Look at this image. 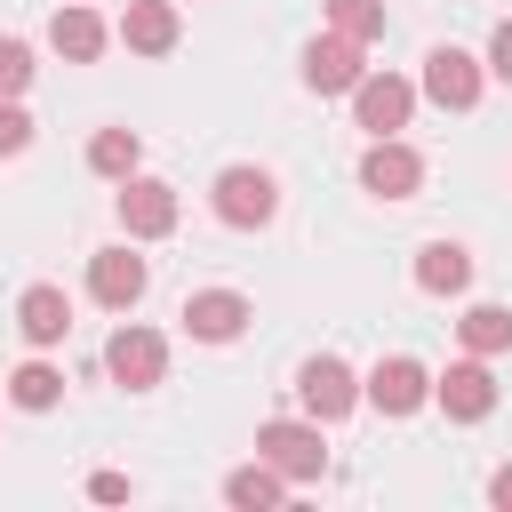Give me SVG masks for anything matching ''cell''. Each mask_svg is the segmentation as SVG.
<instances>
[{
    "mask_svg": "<svg viewBox=\"0 0 512 512\" xmlns=\"http://www.w3.org/2000/svg\"><path fill=\"white\" fill-rule=\"evenodd\" d=\"M456 336H464V352L496 360V352H512V312H504V304H472V312L456 320Z\"/></svg>",
    "mask_w": 512,
    "mask_h": 512,
    "instance_id": "obj_19",
    "label": "cell"
},
{
    "mask_svg": "<svg viewBox=\"0 0 512 512\" xmlns=\"http://www.w3.org/2000/svg\"><path fill=\"white\" fill-rule=\"evenodd\" d=\"M416 288H432V296H456V288H472V256H464L456 240H432V248L416 256Z\"/></svg>",
    "mask_w": 512,
    "mask_h": 512,
    "instance_id": "obj_17",
    "label": "cell"
},
{
    "mask_svg": "<svg viewBox=\"0 0 512 512\" xmlns=\"http://www.w3.org/2000/svg\"><path fill=\"white\" fill-rule=\"evenodd\" d=\"M360 72H368V64H360V40H344V32H328V40L304 48V80H312L320 96H352Z\"/></svg>",
    "mask_w": 512,
    "mask_h": 512,
    "instance_id": "obj_12",
    "label": "cell"
},
{
    "mask_svg": "<svg viewBox=\"0 0 512 512\" xmlns=\"http://www.w3.org/2000/svg\"><path fill=\"white\" fill-rule=\"evenodd\" d=\"M16 328H24V344H40V352H48V344H64V336H72V296H64V288H48V280H40V288H24V296H16Z\"/></svg>",
    "mask_w": 512,
    "mask_h": 512,
    "instance_id": "obj_14",
    "label": "cell"
},
{
    "mask_svg": "<svg viewBox=\"0 0 512 512\" xmlns=\"http://www.w3.org/2000/svg\"><path fill=\"white\" fill-rule=\"evenodd\" d=\"M360 400H376L384 416H416V408L432 400V376H424V360H408V352H384V360L360 376Z\"/></svg>",
    "mask_w": 512,
    "mask_h": 512,
    "instance_id": "obj_5",
    "label": "cell"
},
{
    "mask_svg": "<svg viewBox=\"0 0 512 512\" xmlns=\"http://www.w3.org/2000/svg\"><path fill=\"white\" fill-rule=\"evenodd\" d=\"M24 144H32V112H24L16 96H0V160H16Z\"/></svg>",
    "mask_w": 512,
    "mask_h": 512,
    "instance_id": "obj_24",
    "label": "cell"
},
{
    "mask_svg": "<svg viewBox=\"0 0 512 512\" xmlns=\"http://www.w3.org/2000/svg\"><path fill=\"white\" fill-rule=\"evenodd\" d=\"M120 232H128V240L176 232V184H160V176H120Z\"/></svg>",
    "mask_w": 512,
    "mask_h": 512,
    "instance_id": "obj_7",
    "label": "cell"
},
{
    "mask_svg": "<svg viewBox=\"0 0 512 512\" xmlns=\"http://www.w3.org/2000/svg\"><path fill=\"white\" fill-rule=\"evenodd\" d=\"M432 400H440L456 424H480V416L496 408V376H488V360H480V352L448 360V376H432Z\"/></svg>",
    "mask_w": 512,
    "mask_h": 512,
    "instance_id": "obj_8",
    "label": "cell"
},
{
    "mask_svg": "<svg viewBox=\"0 0 512 512\" xmlns=\"http://www.w3.org/2000/svg\"><path fill=\"white\" fill-rule=\"evenodd\" d=\"M88 296H96L104 312H128V304L144 296V256H128V248L88 256Z\"/></svg>",
    "mask_w": 512,
    "mask_h": 512,
    "instance_id": "obj_13",
    "label": "cell"
},
{
    "mask_svg": "<svg viewBox=\"0 0 512 512\" xmlns=\"http://www.w3.org/2000/svg\"><path fill=\"white\" fill-rule=\"evenodd\" d=\"M104 368H112V384H128V392H152V384L168 376V344H160L152 328L120 320V328H112V344H104Z\"/></svg>",
    "mask_w": 512,
    "mask_h": 512,
    "instance_id": "obj_4",
    "label": "cell"
},
{
    "mask_svg": "<svg viewBox=\"0 0 512 512\" xmlns=\"http://www.w3.org/2000/svg\"><path fill=\"white\" fill-rule=\"evenodd\" d=\"M272 208H280V184H272L264 168H224V176H216V216H224V224L256 232V224H272Z\"/></svg>",
    "mask_w": 512,
    "mask_h": 512,
    "instance_id": "obj_6",
    "label": "cell"
},
{
    "mask_svg": "<svg viewBox=\"0 0 512 512\" xmlns=\"http://www.w3.org/2000/svg\"><path fill=\"white\" fill-rule=\"evenodd\" d=\"M488 72H496V80H512V16L488 32Z\"/></svg>",
    "mask_w": 512,
    "mask_h": 512,
    "instance_id": "obj_25",
    "label": "cell"
},
{
    "mask_svg": "<svg viewBox=\"0 0 512 512\" xmlns=\"http://www.w3.org/2000/svg\"><path fill=\"white\" fill-rule=\"evenodd\" d=\"M88 496H96V504H120V496H128V480H120V472H96V480H88Z\"/></svg>",
    "mask_w": 512,
    "mask_h": 512,
    "instance_id": "obj_26",
    "label": "cell"
},
{
    "mask_svg": "<svg viewBox=\"0 0 512 512\" xmlns=\"http://www.w3.org/2000/svg\"><path fill=\"white\" fill-rule=\"evenodd\" d=\"M8 400H16V408H32V416H40V408H56V400H64V376H56V368H48V360H24V368H16V376H8Z\"/></svg>",
    "mask_w": 512,
    "mask_h": 512,
    "instance_id": "obj_21",
    "label": "cell"
},
{
    "mask_svg": "<svg viewBox=\"0 0 512 512\" xmlns=\"http://www.w3.org/2000/svg\"><path fill=\"white\" fill-rule=\"evenodd\" d=\"M256 456H264L280 480H320V464H328V448H320V424H288V416L256 424Z\"/></svg>",
    "mask_w": 512,
    "mask_h": 512,
    "instance_id": "obj_2",
    "label": "cell"
},
{
    "mask_svg": "<svg viewBox=\"0 0 512 512\" xmlns=\"http://www.w3.org/2000/svg\"><path fill=\"white\" fill-rule=\"evenodd\" d=\"M296 400H304V416H312V424H336V416H352V408H360V376H352L336 352H312V360L296 368Z\"/></svg>",
    "mask_w": 512,
    "mask_h": 512,
    "instance_id": "obj_1",
    "label": "cell"
},
{
    "mask_svg": "<svg viewBox=\"0 0 512 512\" xmlns=\"http://www.w3.org/2000/svg\"><path fill=\"white\" fill-rule=\"evenodd\" d=\"M24 88H32V48L0 40V96H24Z\"/></svg>",
    "mask_w": 512,
    "mask_h": 512,
    "instance_id": "obj_23",
    "label": "cell"
},
{
    "mask_svg": "<svg viewBox=\"0 0 512 512\" xmlns=\"http://www.w3.org/2000/svg\"><path fill=\"white\" fill-rule=\"evenodd\" d=\"M280 496H288V480H280L264 456H256V464H240V472H224V504H240V512H272Z\"/></svg>",
    "mask_w": 512,
    "mask_h": 512,
    "instance_id": "obj_18",
    "label": "cell"
},
{
    "mask_svg": "<svg viewBox=\"0 0 512 512\" xmlns=\"http://www.w3.org/2000/svg\"><path fill=\"white\" fill-rule=\"evenodd\" d=\"M136 160H144L136 128H96V136H88V168H96V176L120 184V176H136Z\"/></svg>",
    "mask_w": 512,
    "mask_h": 512,
    "instance_id": "obj_20",
    "label": "cell"
},
{
    "mask_svg": "<svg viewBox=\"0 0 512 512\" xmlns=\"http://www.w3.org/2000/svg\"><path fill=\"white\" fill-rule=\"evenodd\" d=\"M176 32H184V24H176V8H168V0H128V16H120V40H128L136 56H168V48H176Z\"/></svg>",
    "mask_w": 512,
    "mask_h": 512,
    "instance_id": "obj_15",
    "label": "cell"
},
{
    "mask_svg": "<svg viewBox=\"0 0 512 512\" xmlns=\"http://www.w3.org/2000/svg\"><path fill=\"white\" fill-rule=\"evenodd\" d=\"M48 48L72 56V64H96V56H104V16H96V8H56V16H48Z\"/></svg>",
    "mask_w": 512,
    "mask_h": 512,
    "instance_id": "obj_16",
    "label": "cell"
},
{
    "mask_svg": "<svg viewBox=\"0 0 512 512\" xmlns=\"http://www.w3.org/2000/svg\"><path fill=\"white\" fill-rule=\"evenodd\" d=\"M488 496H496V504H504V512H512V464H504V472H496V480H488Z\"/></svg>",
    "mask_w": 512,
    "mask_h": 512,
    "instance_id": "obj_27",
    "label": "cell"
},
{
    "mask_svg": "<svg viewBox=\"0 0 512 512\" xmlns=\"http://www.w3.org/2000/svg\"><path fill=\"white\" fill-rule=\"evenodd\" d=\"M328 32H344V40H376L384 32V0H328Z\"/></svg>",
    "mask_w": 512,
    "mask_h": 512,
    "instance_id": "obj_22",
    "label": "cell"
},
{
    "mask_svg": "<svg viewBox=\"0 0 512 512\" xmlns=\"http://www.w3.org/2000/svg\"><path fill=\"white\" fill-rule=\"evenodd\" d=\"M360 184H368L376 200H408V192L424 184V160H416L400 136H376V144H368V160H360Z\"/></svg>",
    "mask_w": 512,
    "mask_h": 512,
    "instance_id": "obj_11",
    "label": "cell"
},
{
    "mask_svg": "<svg viewBox=\"0 0 512 512\" xmlns=\"http://www.w3.org/2000/svg\"><path fill=\"white\" fill-rule=\"evenodd\" d=\"M248 320H256V312H248L240 288H192V296H184V336H200V344H232Z\"/></svg>",
    "mask_w": 512,
    "mask_h": 512,
    "instance_id": "obj_9",
    "label": "cell"
},
{
    "mask_svg": "<svg viewBox=\"0 0 512 512\" xmlns=\"http://www.w3.org/2000/svg\"><path fill=\"white\" fill-rule=\"evenodd\" d=\"M408 112H416V88H408L400 72H360V80H352V120H360L368 136H400Z\"/></svg>",
    "mask_w": 512,
    "mask_h": 512,
    "instance_id": "obj_3",
    "label": "cell"
},
{
    "mask_svg": "<svg viewBox=\"0 0 512 512\" xmlns=\"http://www.w3.org/2000/svg\"><path fill=\"white\" fill-rule=\"evenodd\" d=\"M424 96H432L440 112H472V104H480V64H472L464 48H432V56H424Z\"/></svg>",
    "mask_w": 512,
    "mask_h": 512,
    "instance_id": "obj_10",
    "label": "cell"
}]
</instances>
